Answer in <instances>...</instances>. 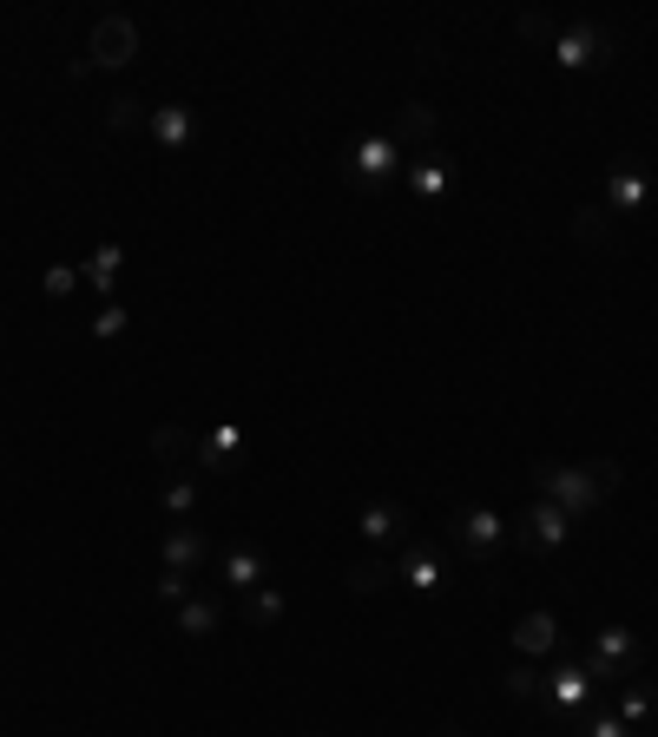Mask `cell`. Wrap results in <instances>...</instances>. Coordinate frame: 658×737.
<instances>
[{
    "label": "cell",
    "mask_w": 658,
    "mask_h": 737,
    "mask_svg": "<svg viewBox=\"0 0 658 737\" xmlns=\"http://www.w3.org/2000/svg\"><path fill=\"white\" fill-rule=\"evenodd\" d=\"M540 487L553 494V507H566V520L586 514L593 501H606L612 487H619V461H593V468H560V461H547L540 468Z\"/></svg>",
    "instance_id": "cell-1"
},
{
    "label": "cell",
    "mask_w": 658,
    "mask_h": 737,
    "mask_svg": "<svg viewBox=\"0 0 658 737\" xmlns=\"http://www.w3.org/2000/svg\"><path fill=\"white\" fill-rule=\"evenodd\" d=\"M93 66H132L139 60V27H132L126 14H106L93 27V53H86Z\"/></svg>",
    "instance_id": "cell-2"
},
{
    "label": "cell",
    "mask_w": 658,
    "mask_h": 737,
    "mask_svg": "<svg viewBox=\"0 0 658 737\" xmlns=\"http://www.w3.org/2000/svg\"><path fill=\"white\" fill-rule=\"evenodd\" d=\"M606 47H612V40L599 27H573V33L553 40V60H560V66H599V60H606Z\"/></svg>",
    "instance_id": "cell-3"
},
{
    "label": "cell",
    "mask_w": 658,
    "mask_h": 737,
    "mask_svg": "<svg viewBox=\"0 0 658 737\" xmlns=\"http://www.w3.org/2000/svg\"><path fill=\"white\" fill-rule=\"evenodd\" d=\"M514 645L527 652V659H547L553 645H560V626H553V612H527L514 626Z\"/></svg>",
    "instance_id": "cell-4"
},
{
    "label": "cell",
    "mask_w": 658,
    "mask_h": 737,
    "mask_svg": "<svg viewBox=\"0 0 658 737\" xmlns=\"http://www.w3.org/2000/svg\"><path fill=\"white\" fill-rule=\"evenodd\" d=\"M560 540H566V507L533 501V514H527V547H560Z\"/></svg>",
    "instance_id": "cell-5"
},
{
    "label": "cell",
    "mask_w": 658,
    "mask_h": 737,
    "mask_svg": "<svg viewBox=\"0 0 658 737\" xmlns=\"http://www.w3.org/2000/svg\"><path fill=\"white\" fill-rule=\"evenodd\" d=\"M152 455L158 461H172V468H185V461H191V468H198V441H191V428H152Z\"/></svg>",
    "instance_id": "cell-6"
},
{
    "label": "cell",
    "mask_w": 658,
    "mask_h": 737,
    "mask_svg": "<svg viewBox=\"0 0 658 737\" xmlns=\"http://www.w3.org/2000/svg\"><path fill=\"white\" fill-rule=\"evenodd\" d=\"M224 586H237V593H257L264 586V553H224Z\"/></svg>",
    "instance_id": "cell-7"
},
{
    "label": "cell",
    "mask_w": 658,
    "mask_h": 737,
    "mask_svg": "<svg viewBox=\"0 0 658 737\" xmlns=\"http://www.w3.org/2000/svg\"><path fill=\"white\" fill-rule=\"evenodd\" d=\"M632 652H639V639H632L626 626H606V632H599V652H593V659H606L612 672L626 678V672H632Z\"/></svg>",
    "instance_id": "cell-8"
},
{
    "label": "cell",
    "mask_w": 658,
    "mask_h": 737,
    "mask_svg": "<svg viewBox=\"0 0 658 737\" xmlns=\"http://www.w3.org/2000/svg\"><path fill=\"white\" fill-rule=\"evenodd\" d=\"M152 139L178 152V145L191 139V112H185V106H152Z\"/></svg>",
    "instance_id": "cell-9"
},
{
    "label": "cell",
    "mask_w": 658,
    "mask_h": 737,
    "mask_svg": "<svg viewBox=\"0 0 658 737\" xmlns=\"http://www.w3.org/2000/svg\"><path fill=\"white\" fill-rule=\"evenodd\" d=\"M204 560V534H191V527H178L172 540H165V566L172 573H191V566Z\"/></svg>",
    "instance_id": "cell-10"
},
{
    "label": "cell",
    "mask_w": 658,
    "mask_h": 737,
    "mask_svg": "<svg viewBox=\"0 0 658 737\" xmlns=\"http://www.w3.org/2000/svg\"><path fill=\"white\" fill-rule=\"evenodd\" d=\"M389 165H395V139H362L356 145V172L362 178H389Z\"/></svg>",
    "instance_id": "cell-11"
},
{
    "label": "cell",
    "mask_w": 658,
    "mask_h": 737,
    "mask_svg": "<svg viewBox=\"0 0 658 737\" xmlns=\"http://www.w3.org/2000/svg\"><path fill=\"white\" fill-rule=\"evenodd\" d=\"M389 580H395V566H389V560H376V553L349 566V593H382Z\"/></svg>",
    "instance_id": "cell-12"
},
{
    "label": "cell",
    "mask_w": 658,
    "mask_h": 737,
    "mask_svg": "<svg viewBox=\"0 0 658 737\" xmlns=\"http://www.w3.org/2000/svg\"><path fill=\"white\" fill-rule=\"evenodd\" d=\"M612 204H619V211L645 204V178H639V165H632V158H619V172H612Z\"/></svg>",
    "instance_id": "cell-13"
},
{
    "label": "cell",
    "mask_w": 658,
    "mask_h": 737,
    "mask_svg": "<svg viewBox=\"0 0 658 737\" xmlns=\"http://www.w3.org/2000/svg\"><path fill=\"white\" fill-rule=\"evenodd\" d=\"M178 632H185V639H204V632H218V599H191V606L178 612Z\"/></svg>",
    "instance_id": "cell-14"
},
{
    "label": "cell",
    "mask_w": 658,
    "mask_h": 737,
    "mask_svg": "<svg viewBox=\"0 0 658 737\" xmlns=\"http://www.w3.org/2000/svg\"><path fill=\"white\" fill-rule=\"evenodd\" d=\"M461 540H468L474 553H487V547H494V540H501V520L487 514V507H474V514L461 520Z\"/></svg>",
    "instance_id": "cell-15"
},
{
    "label": "cell",
    "mask_w": 658,
    "mask_h": 737,
    "mask_svg": "<svg viewBox=\"0 0 658 737\" xmlns=\"http://www.w3.org/2000/svg\"><path fill=\"white\" fill-rule=\"evenodd\" d=\"M573 237H580V244H606V237H612V218H606V204H586L580 218H573Z\"/></svg>",
    "instance_id": "cell-16"
},
{
    "label": "cell",
    "mask_w": 658,
    "mask_h": 737,
    "mask_svg": "<svg viewBox=\"0 0 658 737\" xmlns=\"http://www.w3.org/2000/svg\"><path fill=\"white\" fill-rule=\"evenodd\" d=\"M106 126L112 132H139V126H152V112L139 106V99H112V112H106Z\"/></svg>",
    "instance_id": "cell-17"
},
{
    "label": "cell",
    "mask_w": 658,
    "mask_h": 737,
    "mask_svg": "<svg viewBox=\"0 0 658 737\" xmlns=\"http://www.w3.org/2000/svg\"><path fill=\"white\" fill-rule=\"evenodd\" d=\"M441 580H448V573H441V560H435V553H408V586H422V593H435Z\"/></svg>",
    "instance_id": "cell-18"
},
{
    "label": "cell",
    "mask_w": 658,
    "mask_h": 737,
    "mask_svg": "<svg viewBox=\"0 0 658 737\" xmlns=\"http://www.w3.org/2000/svg\"><path fill=\"white\" fill-rule=\"evenodd\" d=\"M244 619H251V626H270V619H283V593H264V586H257V593L244 599Z\"/></svg>",
    "instance_id": "cell-19"
},
{
    "label": "cell",
    "mask_w": 658,
    "mask_h": 737,
    "mask_svg": "<svg viewBox=\"0 0 658 737\" xmlns=\"http://www.w3.org/2000/svg\"><path fill=\"white\" fill-rule=\"evenodd\" d=\"M402 527V507H362V534L369 540H389Z\"/></svg>",
    "instance_id": "cell-20"
},
{
    "label": "cell",
    "mask_w": 658,
    "mask_h": 737,
    "mask_svg": "<svg viewBox=\"0 0 658 737\" xmlns=\"http://www.w3.org/2000/svg\"><path fill=\"white\" fill-rule=\"evenodd\" d=\"M415 191H422V198H441V191H448V165H441V158H422V165H415Z\"/></svg>",
    "instance_id": "cell-21"
},
{
    "label": "cell",
    "mask_w": 658,
    "mask_h": 737,
    "mask_svg": "<svg viewBox=\"0 0 658 737\" xmlns=\"http://www.w3.org/2000/svg\"><path fill=\"white\" fill-rule=\"evenodd\" d=\"M119 264H126V257H119V244H106V251L93 257V283H99V290H112V277H119Z\"/></svg>",
    "instance_id": "cell-22"
},
{
    "label": "cell",
    "mask_w": 658,
    "mask_h": 737,
    "mask_svg": "<svg viewBox=\"0 0 658 737\" xmlns=\"http://www.w3.org/2000/svg\"><path fill=\"white\" fill-rule=\"evenodd\" d=\"M428 132H435V119H428V106H408V119H402V139H408V145H422Z\"/></svg>",
    "instance_id": "cell-23"
},
{
    "label": "cell",
    "mask_w": 658,
    "mask_h": 737,
    "mask_svg": "<svg viewBox=\"0 0 658 737\" xmlns=\"http://www.w3.org/2000/svg\"><path fill=\"white\" fill-rule=\"evenodd\" d=\"M553 691H560V705H580V698H586V672H560Z\"/></svg>",
    "instance_id": "cell-24"
},
{
    "label": "cell",
    "mask_w": 658,
    "mask_h": 737,
    "mask_svg": "<svg viewBox=\"0 0 658 737\" xmlns=\"http://www.w3.org/2000/svg\"><path fill=\"white\" fill-rule=\"evenodd\" d=\"M507 691H514V698H533V691H540V672H533V665H514V672H507Z\"/></svg>",
    "instance_id": "cell-25"
},
{
    "label": "cell",
    "mask_w": 658,
    "mask_h": 737,
    "mask_svg": "<svg viewBox=\"0 0 658 737\" xmlns=\"http://www.w3.org/2000/svg\"><path fill=\"white\" fill-rule=\"evenodd\" d=\"M619 711H626V724L652 718V691H626V705H619Z\"/></svg>",
    "instance_id": "cell-26"
},
{
    "label": "cell",
    "mask_w": 658,
    "mask_h": 737,
    "mask_svg": "<svg viewBox=\"0 0 658 737\" xmlns=\"http://www.w3.org/2000/svg\"><path fill=\"white\" fill-rule=\"evenodd\" d=\"M191 501H198V494H191V481H172V487H165V507H172V514H191Z\"/></svg>",
    "instance_id": "cell-27"
},
{
    "label": "cell",
    "mask_w": 658,
    "mask_h": 737,
    "mask_svg": "<svg viewBox=\"0 0 658 737\" xmlns=\"http://www.w3.org/2000/svg\"><path fill=\"white\" fill-rule=\"evenodd\" d=\"M73 270H47V297H73Z\"/></svg>",
    "instance_id": "cell-28"
},
{
    "label": "cell",
    "mask_w": 658,
    "mask_h": 737,
    "mask_svg": "<svg viewBox=\"0 0 658 737\" xmlns=\"http://www.w3.org/2000/svg\"><path fill=\"white\" fill-rule=\"evenodd\" d=\"M93 330H99V336H119V330H126V310H99Z\"/></svg>",
    "instance_id": "cell-29"
},
{
    "label": "cell",
    "mask_w": 658,
    "mask_h": 737,
    "mask_svg": "<svg viewBox=\"0 0 658 737\" xmlns=\"http://www.w3.org/2000/svg\"><path fill=\"white\" fill-rule=\"evenodd\" d=\"M185 586H191L185 573H165V580H158V599H185Z\"/></svg>",
    "instance_id": "cell-30"
},
{
    "label": "cell",
    "mask_w": 658,
    "mask_h": 737,
    "mask_svg": "<svg viewBox=\"0 0 658 737\" xmlns=\"http://www.w3.org/2000/svg\"><path fill=\"white\" fill-rule=\"evenodd\" d=\"M593 737H626V724H619V718H599V724H593Z\"/></svg>",
    "instance_id": "cell-31"
}]
</instances>
